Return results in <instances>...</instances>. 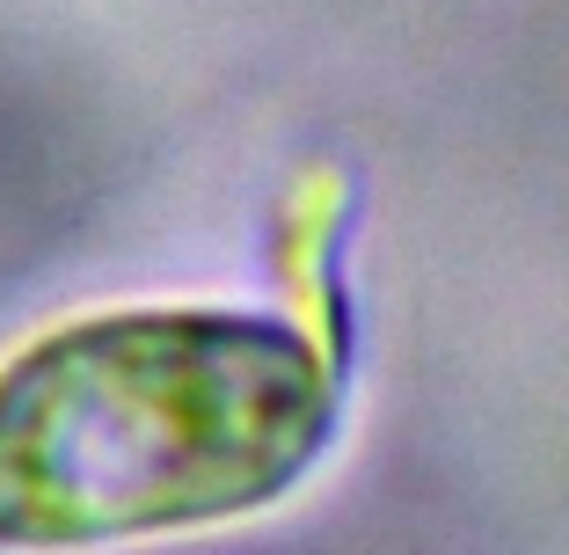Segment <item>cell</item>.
Returning <instances> with one entry per match:
<instances>
[{
	"mask_svg": "<svg viewBox=\"0 0 569 555\" xmlns=\"http://www.w3.org/2000/svg\"><path fill=\"white\" fill-rule=\"evenodd\" d=\"M336 366L241 307H110L0 366V548L73 555L270 512L336 446Z\"/></svg>",
	"mask_w": 569,
	"mask_h": 555,
	"instance_id": "obj_1",
	"label": "cell"
}]
</instances>
